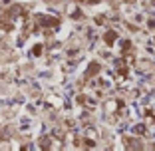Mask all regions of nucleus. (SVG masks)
I'll list each match as a JSON object with an SVG mask.
<instances>
[{"mask_svg":"<svg viewBox=\"0 0 155 151\" xmlns=\"http://www.w3.org/2000/svg\"><path fill=\"white\" fill-rule=\"evenodd\" d=\"M115 38H117V34H115L114 30H110V32L105 34V38H104V40H105V44H110V46H111V44L115 42Z\"/></svg>","mask_w":155,"mask_h":151,"instance_id":"nucleus-1","label":"nucleus"},{"mask_svg":"<svg viewBox=\"0 0 155 151\" xmlns=\"http://www.w3.org/2000/svg\"><path fill=\"white\" fill-rule=\"evenodd\" d=\"M96 72H100V64H91L90 70H87V76H91V74H96Z\"/></svg>","mask_w":155,"mask_h":151,"instance_id":"nucleus-2","label":"nucleus"}]
</instances>
